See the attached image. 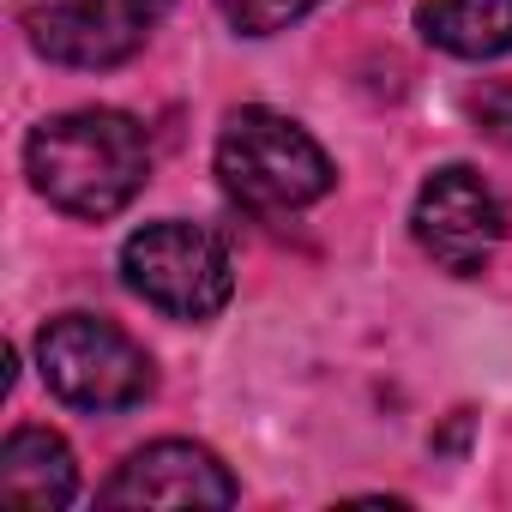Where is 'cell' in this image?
I'll list each match as a JSON object with an SVG mask.
<instances>
[{
    "mask_svg": "<svg viewBox=\"0 0 512 512\" xmlns=\"http://www.w3.org/2000/svg\"><path fill=\"white\" fill-rule=\"evenodd\" d=\"M43 386L85 416H115L151 398V356L97 314H61L37 332Z\"/></svg>",
    "mask_w": 512,
    "mask_h": 512,
    "instance_id": "277c9868",
    "label": "cell"
},
{
    "mask_svg": "<svg viewBox=\"0 0 512 512\" xmlns=\"http://www.w3.org/2000/svg\"><path fill=\"white\" fill-rule=\"evenodd\" d=\"M410 229H416V247L452 278H476L494 247L506 241V205L500 193L464 169V163H446L422 181L416 193V211H410Z\"/></svg>",
    "mask_w": 512,
    "mask_h": 512,
    "instance_id": "5b68a950",
    "label": "cell"
},
{
    "mask_svg": "<svg viewBox=\"0 0 512 512\" xmlns=\"http://www.w3.org/2000/svg\"><path fill=\"white\" fill-rule=\"evenodd\" d=\"M163 7L169 0H43L31 13V43L55 67L103 73L145 49Z\"/></svg>",
    "mask_w": 512,
    "mask_h": 512,
    "instance_id": "8992f818",
    "label": "cell"
},
{
    "mask_svg": "<svg viewBox=\"0 0 512 512\" xmlns=\"http://www.w3.org/2000/svg\"><path fill=\"white\" fill-rule=\"evenodd\" d=\"M79 494L73 446L49 428H13L0 446V500L19 512H55Z\"/></svg>",
    "mask_w": 512,
    "mask_h": 512,
    "instance_id": "ba28073f",
    "label": "cell"
},
{
    "mask_svg": "<svg viewBox=\"0 0 512 512\" xmlns=\"http://www.w3.org/2000/svg\"><path fill=\"white\" fill-rule=\"evenodd\" d=\"M217 181L235 205L278 217V211H302L326 199L338 169L302 121L253 103V109H235L217 133Z\"/></svg>",
    "mask_w": 512,
    "mask_h": 512,
    "instance_id": "7a4b0ae2",
    "label": "cell"
},
{
    "mask_svg": "<svg viewBox=\"0 0 512 512\" xmlns=\"http://www.w3.org/2000/svg\"><path fill=\"white\" fill-rule=\"evenodd\" d=\"M25 175L55 211L79 223H103L127 211L151 181V139L121 109H67L31 127Z\"/></svg>",
    "mask_w": 512,
    "mask_h": 512,
    "instance_id": "6da1fadb",
    "label": "cell"
},
{
    "mask_svg": "<svg viewBox=\"0 0 512 512\" xmlns=\"http://www.w3.org/2000/svg\"><path fill=\"white\" fill-rule=\"evenodd\" d=\"M103 506H235V476L211 446L157 440L103 482Z\"/></svg>",
    "mask_w": 512,
    "mask_h": 512,
    "instance_id": "52a82bcc",
    "label": "cell"
},
{
    "mask_svg": "<svg viewBox=\"0 0 512 512\" xmlns=\"http://www.w3.org/2000/svg\"><path fill=\"white\" fill-rule=\"evenodd\" d=\"M416 31L458 61H494L512 49V0H422Z\"/></svg>",
    "mask_w": 512,
    "mask_h": 512,
    "instance_id": "9c48e42d",
    "label": "cell"
},
{
    "mask_svg": "<svg viewBox=\"0 0 512 512\" xmlns=\"http://www.w3.org/2000/svg\"><path fill=\"white\" fill-rule=\"evenodd\" d=\"M121 278L145 308L187 320V326L217 320L223 302L235 296V266H229L223 235H211L205 223H181V217H163L127 235Z\"/></svg>",
    "mask_w": 512,
    "mask_h": 512,
    "instance_id": "3957f363",
    "label": "cell"
},
{
    "mask_svg": "<svg viewBox=\"0 0 512 512\" xmlns=\"http://www.w3.org/2000/svg\"><path fill=\"white\" fill-rule=\"evenodd\" d=\"M320 0H217V13L241 31V37H278L296 19H308Z\"/></svg>",
    "mask_w": 512,
    "mask_h": 512,
    "instance_id": "30bf717a",
    "label": "cell"
}]
</instances>
